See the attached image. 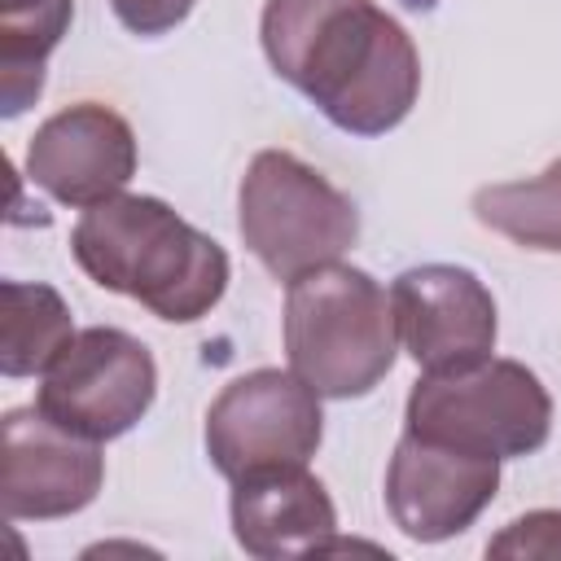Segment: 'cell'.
Returning <instances> with one entry per match:
<instances>
[{"mask_svg": "<svg viewBox=\"0 0 561 561\" xmlns=\"http://www.w3.org/2000/svg\"><path fill=\"white\" fill-rule=\"evenodd\" d=\"M259 35L272 70L351 136H386L416 105V44L373 0H267Z\"/></svg>", "mask_w": 561, "mask_h": 561, "instance_id": "1", "label": "cell"}, {"mask_svg": "<svg viewBox=\"0 0 561 561\" xmlns=\"http://www.w3.org/2000/svg\"><path fill=\"white\" fill-rule=\"evenodd\" d=\"M105 482V456L48 421L39 408H9L0 421V508L9 522H53L88 508Z\"/></svg>", "mask_w": 561, "mask_h": 561, "instance_id": "8", "label": "cell"}, {"mask_svg": "<svg viewBox=\"0 0 561 561\" xmlns=\"http://www.w3.org/2000/svg\"><path fill=\"white\" fill-rule=\"evenodd\" d=\"M70 254L101 289L127 294L171 324L202 320L228 289L224 245L145 193L88 206L70 232Z\"/></svg>", "mask_w": 561, "mask_h": 561, "instance_id": "2", "label": "cell"}, {"mask_svg": "<svg viewBox=\"0 0 561 561\" xmlns=\"http://www.w3.org/2000/svg\"><path fill=\"white\" fill-rule=\"evenodd\" d=\"M390 307L403 351L425 373L465 368L495 351V298L469 267H408L390 285Z\"/></svg>", "mask_w": 561, "mask_h": 561, "instance_id": "10", "label": "cell"}, {"mask_svg": "<svg viewBox=\"0 0 561 561\" xmlns=\"http://www.w3.org/2000/svg\"><path fill=\"white\" fill-rule=\"evenodd\" d=\"M473 215L482 228L508 237L522 250L561 254V158L530 180L486 184L473 193Z\"/></svg>", "mask_w": 561, "mask_h": 561, "instance_id": "15", "label": "cell"}, {"mask_svg": "<svg viewBox=\"0 0 561 561\" xmlns=\"http://www.w3.org/2000/svg\"><path fill=\"white\" fill-rule=\"evenodd\" d=\"M110 4L131 35H167L193 13L197 0H110Z\"/></svg>", "mask_w": 561, "mask_h": 561, "instance_id": "17", "label": "cell"}, {"mask_svg": "<svg viewBox=\"0 0 561 561\" xmlns=\"http://www.w3.org/2000/svg\"><path fill=\"white\" fill-rule=\"evenodd\" d=\"M408 430L447 447L513 460L548 443L552 399L526 364L486 355L465 368L425 373L408 394Z\"/></svg>", "mask_w": 561, "mask_h": 561, "instance_id": "5", "label": "cell"}, {"mask_svg": "<svg viewBox=\"0 0 561 561\" xmlns=\"http://www.w3.org/2000/svg\"><path fill=\"white\" fill-rule=\"evenodd\" d=\"M320 438V394L294 368H254L232 377L206 412V456L228 482L259 469L307 465Z\"/></svg>", "mask_w": 561, "mask_h": 561, "instance_id": "7", "label": "cell"}, {"mask_svg": "<svg viewBox=\"0 0 561 561\" xmlns=\"http://www.w3.org/2000/svg\"><path fill=\"white\" fill-rule=\"evenodd\" d=\"M22 171L53 202L88 210L127 188L136 175V136L123 114L101 101H79L44 118L26 145Z\"/></svg>", "mask_w": 561, "mask_h": 561, "instance_id": "11", "label": "cell"}, {"mask_svg": "<svg viewBox=\"0 0 561 561\" xmlns=\"http://www.w3.org/2000/svg\"><path fill=\"white\" fill-rule=\"evenodd\" d=\"M232 535L259 561L333 552L337 508L307 465L259 469L232 482Z\"/></svg>", "mask_w": 561, "mask_h": 561, "instance_id": "12", "label": "cell"}, {"mask_svg": "<svg viewBox=\"0 0 561 561\" xmlns=\"http://www.w3.org/2000/svg\"><path fill=\"white\" fill-rule=\"evenodd\" d=\"M486 557H561V508H535L508 522L486 543Z\"/></svg>", "mask_w": 561, "mask_h": 561, "instance_id": "16", "label": "cell"}, {"mask_svg": "<svg viewBox=\"0 0 561 561\" xmlns=\"http://www.w3.org/2000/svg\"><path fill=\"white\" fill-rule=\"evenodd\" d=\"M35 408L61 430L110 443L127 434L158 394V368L140 337L96 324L75 333V342L39 373Z\"/></svg>", "mask_w": 561, "mask_h": 561, "instance_id": "6", "label": "cell"}, {"mask_svg": "<svg viewBox=\"0 0 561 561\" xmlns=\"http://www.w3.org/2000/svg\"><path fill=\"white\" fill-rule=\"evenodd\" d=\"M500 491V460L403 430L386 469V508L416 543H443L478 522Z\"/></svg>", "mask_w": 561, "mask_h": 561, "instance_id": "9", "label": "cell"}, {"mask_svg": "<svg viewBox=\"0 0 561 561\" xmlns=\"http://www.w3.org/2000/svg\"><path fill=\"white\" fill-rule=\"evenodd\" d=\"M75 342L66 298L39 280L0 285V373L35 377Z\"/></svg>", "mask_w": 561, "mask_h": 561, "instance_id": "14", "label": "cell"}, {"mask_svg": "<svg viewBox=\"0 0 561 561\" xmlns=\"http://www.w3.org/2000/svg\"><path fill=\"white\" fill-rule=\"evenodd\" d=\"M75 0H0V110L18 118L44 88V61L70 31Z\"/></svg>", "mask_w": 561, "mask_h": 561, "instance_id": "13", "label": "cell"}, {"mask_svg": "<svg viewBox=\"0 0 561 561\" xmlns=\"http://www.w3.org/2000/svg\"><path fill=\"white\" fill-rule=\"evenodd\" d=\"M237 228L245 250L289 285L311 267L337 263L355 245L359 210L289 149H263L241 175Z\"/></svg>", "mask_w": 561, "mask_h": 561, "instance_id": "4", "label": "cell"}, {"mask_svg": "<svg viewBox=\"0 0 561 561\" xmlns=\"http://www.w3.org/2000/svg\"><path fill=\"white\" fill-rule=\"evenodd\" d=\"M390 294L351 263H324L285 289V355L320 399H359L394 364Z\"/></svg>", "mask_w": 561, "mask_h": 561, "instance_id": "3", "label": "cell"}]
</instances>
